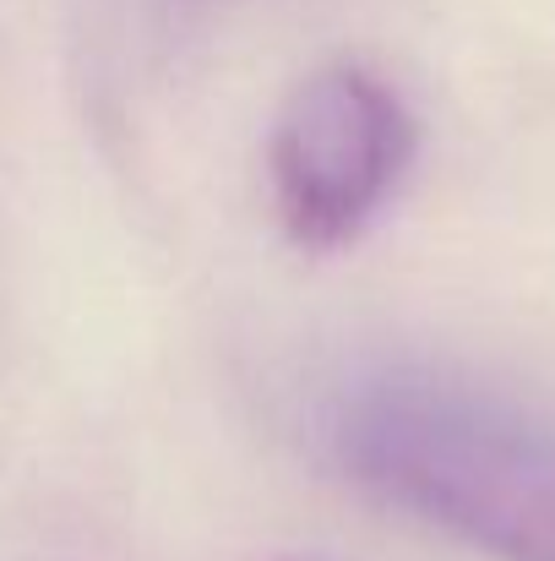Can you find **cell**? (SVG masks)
<instances>
[{
	"label": "cell",
	"mask_w": 555,
	"mask_h": 561,
	"mask_svg": "<svg viewBox=\"0 0 555 561\" xmlns=\"http://www.w3.org/2000/svg\"><path fill=\"white\" fill-rule=\"evenodd\" d=\"M355 480L496 561H555V414L452 376H386L344 414Z\"/></svg>",
	"instance_id": "6da1fadb"
},
{
	"label": "cell",
	"mask_w": 555,
	"mask_h": 561,
	"mask_svg": "<svg viewBox=\"0 0 555 561\" xmlns=\"http://www.w3.org/2000/svg\"><path fill=\"white\" fill-rule=\"evenodd\" d=\"M414 153L403 99L360 66L316 71L278 115L267 175L273 207L294 245L333 251L355 240L392 196Z\"/></svg>",
	"instance_id": "7a4b0ae2"
}]
</instances>
